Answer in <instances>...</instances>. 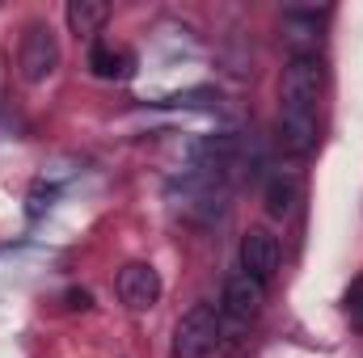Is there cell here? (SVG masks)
<instances>
[{"label":"cell","mask_w":363,"mask_h":358,"mask_svg":"<svg viewBox=\"0 0 363 358\" xmlns=\"http://www.w3.org/2000/svg\"><path fill=\"white\" fill-rule=\"evenodd\" d=\"M118 299H123L131 312H148V308L161 299V274L148 266V262L123 266L118 270Z\"/></svg>","instance_id":"8992f818"},{"label":"cell","mask_w":363,"mask_h":358,"mask_svg":"<svg viewBox=\"0 0 363 358\" xmlns=\"http://www.w3.org/2000/svg\"><path fill=\"white\" fill-rule=\"evenodd\" d=\"M325 85V72H321V59L317 55H291L283 76H279V110H313L317 97Z\"/></svg>","instance_id":"7a4b0ae2"},{"label":"cell","mask_w":363,"mask_h":358,"mask_svg":"<svg viewBox=\"0 0 363 358\" xmlns=\"http://www.w3.org/2000/svg\"><path fill=\"white\" fill-rule=\"evenodd\" d=\"M17 68L30 85H43L55 68H60V38L47 21H30L17 47Z\"/></svg>","instance_id":"3957f363"},{"label":"cell","mask_w":363,"mask_h":358,"mask_svg":"<svg viewBox=\"0 0 363 358\" xmlns=\"http://www.w3.org/2000/svg\"><path fill=\"white\" fill-rule=\"evenodd\" d=\"M127 55H118L110 42H93L89 47V72L97 81H114V76H127Z\"/></svg>","instance_id":"8fae6325"},{"label":"cell","mask_w":363,"mask_h":358,"mask_svg":"<svg viewBox=\"0 0 363 358\" xmlns=\"http://www.w3.org/2000/svg\"><path fill=\"white\" fill-rule=\"evenodd\" d=\"M64 17H68L72 34H97L106 25V17H110V4L106 0H68Z\"/></svg>","instance_id":"30bf717a"},{"label":"cell","mask_w":363,"mask_h":358,"mask_svg":"<svg viewBox=\"0 0 363 358\" xmlns=\"http://www.w3.org/2000/svg\"><path fill=\"white\" fill-rule=\"evenodd\" d=\"M64 304H68L72 312H89V308H93V295L85 291V287H72V291L64 295Z\"/></svg>","instance_id":"4fadbf2b"},{"label":"cell","mask_w":363,"mask_h":358,"mask_svg":"<svg viewBox=\"0 0 363 358\" xmlns=\"http://www.w3.org/2000/svg\"><path fill=\"white\" fill-rule=\"evenodd\" d=\"M220 342V312L216 304H190L174 325V358H207Z\"/></svg>","instance_id":"6da1fadb"},{"label":"cell","mask_w":363,"mask_h":358,"mask_svg":"<svg viewBox=\"0 0 363 358\" xmlns=\"http://www.w3.org/2000/svg\"><path fill=\"white\" fill-rule=\"evenodd\" d=\"M347 316H351V325H355V329H363V282L347 295Z\"/></svg>","instance_id":"7c38bea8"},{"label":"cell","mask_w":363,"mask_h":358,"mask_svg":"<svg viewBox=\"0 0 363 358\" xmlns=\"http://www.w3.org/2000/svg\"><path fill=\"white\" fill-rule=\"evenodd\" d=\"M224 312L233 316V321H254L262 308H267V282H258L254 274H245V270H237V274H228L224 278Z\"/></svg>","instance_id":"277c9868"},{"label":"cell","mask_w":363,"mask_h":358,"mask_svg":"<svg viewBox=\"0 0 363 358\" xmlns=\"http://www.w3.org/2000/svg\"><path fill=\"white\" fill-rule=\"evenodd\" d=\"M321 13H313V8H287V17H283V38H287V47H291V55H313L317 51V42H321Z\"/></svg>","instance_id":"ba28073f"},{"label":"cell","mask_w":363,"mask_h":358,"mask_svg":"<svg viewBox=\"0 0 363 358\" xmlns=\"http://www.w3.org/2000/svg\"><path fill=\"white\" fill-rule=\"evenodd\" d=\"M279 144L296 161L313 156L317 152V114L313 110H279Z\"/></svg>","instance_id":"52a82bcc"},{"label":"cell","mask_w":363,"mask_h":358,"mask_svg":"<svg viewBox=\"0 0 363 358\" xmlns=\"http://www.w3.org/2000/svg\"><path fill=\"white\" fill-rule=\"evenodd\" d=\"M296 202H300V181L291 178V173H271L267 185H262V207H267V215H271V219H287V215L296 211Z\"/></svg>","instance_id":"9c48e42d"},{"label":"cell","mask_w":363,"mask_h":358,"mask_svg":"<svg viewBox=\"0 0 363 358\" xmlns=\"http://www.w3.org/2000/svg\"><path fill=\"white\" fill-rule=\"evenodd\" d=\"M279 262H283V249H279V236L267 232V228H250L241 236V270L254 274L258 282H267L279 274Z\"/></svg>","instance_id":"5b68a950"}]
</instances>
